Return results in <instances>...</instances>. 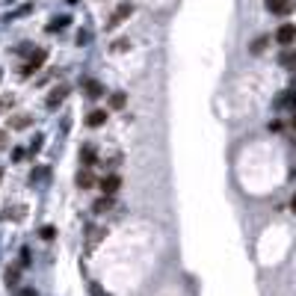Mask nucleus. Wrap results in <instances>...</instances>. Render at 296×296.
Masks as SVG:
<instances>
[{"mask_svg":"<svg viewBox=\"0 0 296 296\" xmlns=\"http://www.w3.org/2000/svg\"><path fill=\"white\" fill-rule=\"evenodd\" d=\"M119 187H122V178H119V175H107V178L101 181L104 196H116V193H119Z\"/></svg>","mask_w":296,"mask_h":296,"instance_id":"obj_6","label":"nucleus"},{"mask_svg":"<svg viewBox=\"0 0 296 296\" xmlns=\"http://www.w3.org/2000/svg\"><path fill=\"white\" fill-rule=\"evenodd\" d=\"M92 296H104V291H101L98 285H92Z\"/></svg>","mask_w":296,"mask_h":296,"instance_id":"obj_22","label":"nucleus"},{"mask_svg":"<svg viewBox=\"0 0 296 296\" xmlns=\"http://www.w3.org/2000/svg\"><path fill=\"white\" fill-rule=\"evenodd\" d=\"M0 178H3V166H0Z\"/></svg>","mask_w":296,"mask_h":296,"instance_id":"obj_25","label":"nucleus"},{"mask_svg":"<svg viewBox=\"0 0 296 296\" xmlns=\"http://www.w3.org/2000/svg\"><path fill=\"white\" fill-rule=\"evenodd\" d=\"M39 237H42V240H53V237H56V228H53V225H44V228L39 231Z\"/></svg>","mask_w":296,"mask_h":296,"instance_id":"obj_18","label":"nucleus"},{"mask_svg":"<svg viewBox=\"0 0 296 296\" xmlns=\"http://www.w3.org/2000/svg\"><path fill=\"white\" fill-rule=\"evenodd\" d=\"M74 181H77V187H83V190H89V187H92V184H95V175H92V172H89V169H80V172H77V178H74Z\"/></svg>","mask_w":296,"mask_h":296,"instance_id":"obj_9","label":"nucleus"},{"mask_svg":"<svg viewBox=\"0 0 296 296\" xmlns=\"http://www.w3.org/2000/svg\"><path fill=\"white\" fill-rule=\"evenodd\" d=\"M18 296H39V294H36L33 288H24V291H21V294H18Z\"/></svg>","mask_w":296,"mask_h":296,"instance_id":"obj_21","label":"nucleus"},{"mask_svg":"<svg viewBox=\"0 0 296 296\" xmlns=\"http://www.w3.org/2000/svg\"><path fill=\"white\" fill-rule=\"evenodd\" d=\"M133 15V3H119L116 9H113V15L107 18V30H116L125 18H130Z\"/></svg>","mask_w":296,"mask_h":296,"instance_id":"obj_1","label":"nucleus"},{"mask_svg":"<svg viewBox=\"0 0 296 296\" xmlns=\"http://www.w3.org/2000/svg\"><path fill=\"white\" fill-rule=\"evenodd\" d=\"M68 92H71V86H68V83H59V86H53V89L47 92V101H44V107H47V110H56V107H59V104L68 98Z\"/></svg>","mask_w":296,"mask_h":296,"instance_id":"obj_2","label":"nucleus"},{"mask_svg":"<svg viewBox=\"0 0 296 296\" xmlns=\"http://www.w3.org/2000/svg\"><path fill=\"white\" fill-rule=\"evenodd\" d=\"M12 104H15L12 95H0V113H3V110H12Z\"/></svg>","mask_w":296,"mask_h":296,"instance_id":"obj_19","label":"nucleus"},{"mask_svg":"<svg viewBox=\"0 0 296 296\" xmlns=\"http://www.w3.org/2000/svg\"><path fill=\"white\" fill-rule=\"evenodd\" d=\"M86 125H89V127H101V125H107V110H92V113L86 116Z\"/></svg>","mask_w":296,"mask_h":296,"instance_id":"obj_7","label":"nucleus"},{"mask_svg":"<svg viewBox=\"0 0 296 296\" xmlns=\"http://www.w3.org/2000/svg\"><path fill=\"white\" fill-rule=\"evenodd\" d=\"M113 202H116L113 196H101V199H95V205H92V211H95V213H107V211L113 208Z\"/></svg>","mask_w":296,"mask_h":296,"instance_id":"obj_10","label":"nucleus"},{"mask_svg":"<svg viewBox=\"0 0 296 296\" xmlns=\"http://www.w3.org/2000/svg\"><path fill=\"white\" fill-rule=\"evenodd\" d=\"M110 47H113L116 53H122V50H127V47H130V42H127V39H116V42H113Z\"/></svg>","mask_w":296,"mask_h":296,"instance_id":"obj_16","label":"nucleus"},{"mask_svg":"<svg viewBox=\"0 0 296 296\" xmlns=\"http://www.w3.org/2000/svg\"><path fill=\"white\" fill-rule=\"evenodd\" d=\"M80 160H83L86 166H92V163L98 160V154H95V145H83V148H80Z\"/></svg>","mask_w":296,"mask_h":296,"instance_id":"obj_13","label":"nucleus"},{"mask_svg":"<svg viewBox=\"0 0 296 296\" xmlns=\"http://www.w3.org/2000/svg\"><path fill=\"white\" fill-rule=\"evenodd\" d=\"M276 107H296V89L282 92V95H279V101H276Z\"/></svg>","mask_w":296,"mask_h":296,"instance_id":"obj_12","label":"nucleus"},{"mask_svg":"<svg viewBox=\"0 0 296 296\" xmlns=\"http://www.w3.org/2000/svg\"><path fill=\"white\" fill-rule=\"evenodd\" d=\"M83 89H86V95H89V98H101V95H104V86H101L98 80H86V83H83Z\"/></svg>","mask_w":296,"mask_h":296,"instance_id":"obj_11","label":"nucleus"},{"mask_svg":"<svg viewBox=\"0 0 296 296\" xmlns=\"http://www.w3.org/2000/svg\"><path fill=\"white\" fill-rule=\"evenodd\" d=\"M65 24H68V18H53V21L47 24V33H56V30H59V27H65Z\"/></svg>","mask_w":296,"mask_h":296,"instance_id":"obj_15","label":"nucleus"},{"mask_svg":"<svg viewBox=\"0 0 296 296\" xmlns=\"http://www.w3.org/2000/svg\"><path fill=\"white\" fill-rule=\"evenodd\" d=\"M18 276H21L18 270H6V282H9V285H15V282H18Z\"/></svg>","mask_w":296,"mask_h":296,"instance_id":"obj_20","label":"nucleus"},{"mask_svg":"<svg viewBox=\"0 0 296 296\" xmlns=\"http://www.w3.org/2000/svg\"><path fill=\"white\" fill-rule=\"evenodd\" d=\"M125 104H127V95H125V92H113V95H110V107H113V110H125Z\"/></svg>","mask_w":296,"mask_h":296,"instance_id":"obj_14","label":"nucleus"},{"mask_svg":"<svg viewBox=\"0 0 296 296\" xmlns=\"http://www.w3.org/2000/svg\"><path fill=\"white\" fill-rule=\"evenodd\" d=\"M44 59H47V50H44V47H36V50L30 53V62L21 68V74H24V77H30L33 71H39V68L44 65Z\"/></svg>","mask_w":296,"mask_h":296,"instance_id":"obj_3","label":"nucleus"},{"mask_svg":"<svg viewBox=\"0 0 296 296\" xmlns=\"http://www.w3.org/2000/svg\"><path fill=\"white\" fill-rule=\"evenodd\" d=\"M276 42L285 44V47L294 44V42H296V24H282V27L276 30Z\"/></svg>","mask_w":296,"mask_h":296,"instance_id":"obj_4","label":"nucleus"},{"mask_svg":"<svg viewBox=\"0 0 296 296\" xmlns=\"http://www.w3.org/2000/svg\"><path fill=\"white\" fill-rule=\"evenodd\" d=\"M0 148H6V130H0Z\"/></svg>","mask_w":296,"mask_h":296,"instance_id":"obj_23","label":"nucleus"},{"mask_svg":"<svg viewBox=\"0 0 296 296\" xmlns=\"http://www.w3.org/2000/svg\"><path fill=\"white\" fill-rule=\"evenodd\" d=\"M267 42H270L267 36H261V39H255V42H252V53H261V50L267 47Z\"/></svg>","mask_w":296,"mask_h":296,"instance_id":"obj_17","label":"nucleus"},{"mask_svg":"<svg viewBox=\"0 0 296 296\" xmlns=\"http://www.w3.org/2000/svg\"><path fill=\"white\" fill-rule=\"evenodd\" d=\"M9 125H12L15 130H24V127H30V125H33V119H30L27 113H18V116H9Z\"/></svg>","mask_w":296,"mask_h":296,"instance_id":"obj_8","label":"nucleus"},{"mask_svg":"<svg viewBox=\"0 0 296 296\" xmlns=\"http://www.w3.org/2000/svg\"><path fill=\"white\" fill-rule=\"evenodd\" d=\"M291 208H294V213H296V196H294V202H291Z\"/></svg>","mask_w":296,"mask_h":296,"instance_id":"obj_24","label":"nucleus"},{"mask_svg":"<svg viewBox=\"0 0 296 296\" xmlns=\"http://www.w3.org/2000/svg\"><path fill=\"white\" fill-rule=\"evenodd\" d=\"M267 9L273 15H291L296 9V0H267Z\"/></svg>","mask_w":296,"mask_h":296,"instance_id":"obj_5","label":"nucleus"},{"mask_svg":"<svg viewBox=\"0 0 296 296\" xmlns=\"http://www.w3.org/2000/svg\"><path fill=\"white\" fill-rule=\"evenodd\" d=\"M0 80H3V71H0Z\"/></svg>","mask_w":296,"mask_h":296,"instance_id":"obj_26","label":"nucleus"}]
</instances>
